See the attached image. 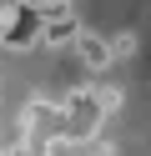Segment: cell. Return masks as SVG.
<instances>
[{"instance_id": "cell-1", "label": "cell", "mask_w": 151, "mask_h": 156, "mask_svg": "<svg viewBox=\"0 0 151 156\" xmlns=\"http://www.w3.org/2000/svg\"><path fill=\"white\" fill-rule=\"evenodd\" d=\"M76 61L86 66V71H111V66H116V55H111V41L106 35H91V30H81L76 35Z\"/></svg>"}, {"instance_id": "cell-2", "label": "cell", "mask_w": 151, "mask_h": 156, "mask_svg": "<svg viewBox=\"0 0 151 156\" xmlns=\"http://www.w3.org/2000/svg\"><path fill=\"white\" fill-rule=\"evenodd\" d=\"M111 55H116V61H131V55H136V35H131V30L111 35Z\"/></svg>"}, {"instance_id": "cell-3", "label": "cell", "mask_w": 151, "mask_h": 156, "mask_svg": "<svg viewBox=\"0 0 151 156\" xmlns=\"http://www.w3.org/2000/svg\"><path fill=\"white\" fill-rule=\"evenodd\" d=\"M35 5H50V0H35Z\"/></svg>"}]
</instances>
